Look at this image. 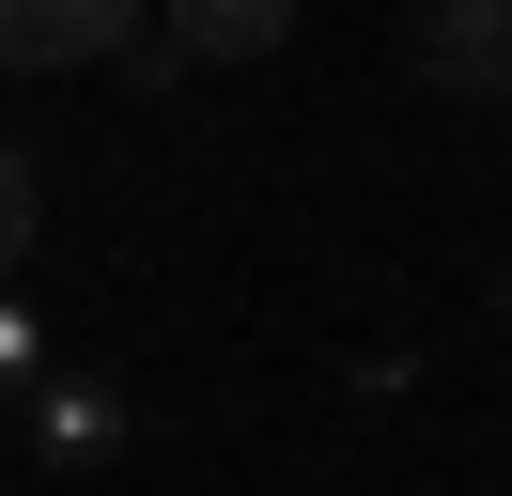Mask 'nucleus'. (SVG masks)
Returning a JSON list of instances; mask_svg holds the SVG:
<instances>
[{
  "mask_svg": "<svg viewBox=\"0 0 512 496\" xmlns=\"http://www.w3.org/2000/svg\"><path fill=\"white\" fill-rule=\"evenodd\" d=\"M404 62L435 93H497L512 109V0H450V16H404Z\"/></svg>",
  "mask_w": 512,
  "mask_h": 496,
  "instance_id": "4",
  "label": "nucleus"
},
{
  "mask_svg": "<svg viewBox=\"0 0 512 496\" xmlns=\"http://www.w3.org/2000/svg\"><path fill=\"white\" fill-rule=\"evenodd\" d=\"M16 419H32V465H63V481L125 465V388H109V372H47Z\"/></svg>",
  "mask_w": 512,
  "mask_h": 496,
  "instance_id": "3",
  "label": "nucleus"
},
{
  "mask_svg": "<svg viewBox=\"0 0 512 496\" xmlns=\"http://www.w3.org/2000/svg\"><path fill=\"white\" fill-rule=\"evenodd\" d=\"M32 233H47V186H32V155H16V140H0V279H16V264H32Z\"/></svg>",
  "mask_w": 512,
  "mask_h": 496,
  "instance_id": "5",
  "label": "nucleus"
},
{
  "mask_svg": "<svg viewBox=\"0 0 512 496\" xmlns=\"http://www.w3.org/2000/svg\"><path fill=\"white\" fill-rule=\"evenodd\" d=\"M32 388H47V326L0 295V403H32Z\"/></svg>",
  "mask_w": 512,
  "mask_h": 496,
  "instance_id": "6",
  "label": "nucleus"
},
{
  "mask_svg": "<svg viewBox=\"0 0 512 496\" xmlns=\"http://www.w3.org/2000/svg\"><path fill=\"white\" fill-rule=\"evenodd\" d=\"M264 47H295V0H187V16L140 31L125 78H140V93H171V78H202V62H264Z\"/></svg>",
  "mask_w": 512,
  "mask_h": 496,
  "instance_id": "1",
  "label": "nucleus"
},
{
  "mask_svg": "<svg viewBox=\"0 0 512 496\" xmlns=\"http://www.w3.org/2000/svg\"><path fill=\"white\" fill-rule=\"evenodd\" d=\"M497 310H512V279H497Z\"/></svg>",
  "mask_w": 512,
  "mask_h": 496,
  "instance_id": "7",
  "label": "nucleus"
},
{
  "mask_svg": "<svg viewBox=\"0 0 512 496\" xmlns=\"http://www.w3.org/2000/svg\"><path fill=\"white\" fill-rule=\"evenodd\" d=\"M140 0H0V62L16 78H63V62H140Z\"/></svg>",
  "mask_w": 512,
  "mask_h": 496,
  "instance_id": "2",
  "label": "nucleus"
}]
</instances>
